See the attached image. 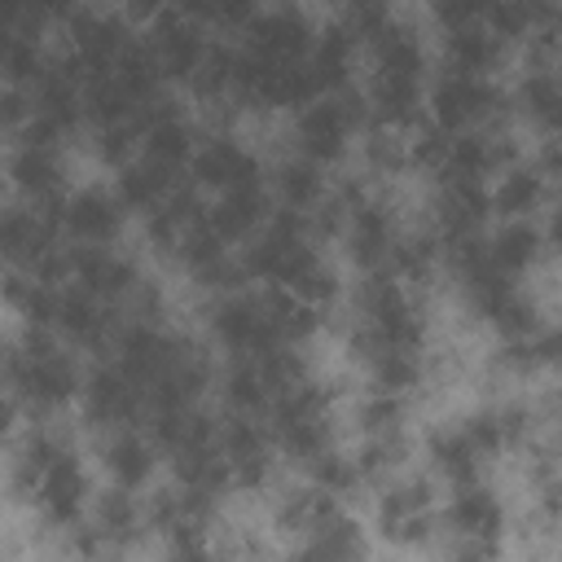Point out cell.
<instances>
[{"mask_svg": "<svg viewBox=\"0 0 562 562\" xmlns=\"http://www.w3.org/2000/svg\"><path fill=\"white\" fill-rule=\"evenodd\" d=\"M0 382L26 413H61L79 400L83 369L53 329H22V338H0Z\"/></svg>", "mask_w": 562, "mask_h": 562, "instance_id": "obj_1", "label": "cell"}, {"mask_svg": "<svg viewBox=\"0 0 562 562\" xmlns=\"http://www.w3.org/2000/svg\"><path fill=\"white\" fill-rule=\"evenodd\" d=\"M351 312L356 316H351V329H347V351H351L356 364L378 347L426 351V338H430L426 307H422L417 290H408L400 277L360 272V285L351 294Z\"/></svg>", "mask_w": 562, "mask_h": 562, "instance_id": "obj_2", "label": "cell"}, {"mask_svg": "<svg viewBox=\"0 0 562 562\" xmlns=\"http://www.w3.org/2000/svg\"><path fill=\"white\" fill-rule=\"evenodd\" d=\"M422 114L426 123H435L439 132H470V127H501L509 123V88L496 83V75H461V70H443L426 79V97H422Z\"/></svg>", "mask_w": 562, "mask_h": 562, "instance_id": "obj_3", "label": "cell"}, {"mask_svg": "<svg viewBox=\"0 0 562 562\" xmlns=\"http://www.w3.org/2000/svg\"><path fill=\"white\" fill-rule=\"evenodd\" d=\"M364 123H369V110H364V97L356 83L338 88V92H321L294 110V123H290L294 154L312 158L316 167H334L351 154Z\"/></svg>", "mask_w": 562, "mask_h": 562, "instance_id": "obj_4", "label": "cell"}, {"mask_svg": "<svg viewBox=\"0 0 562 562\" xmlns=\"http://www.w3.org/2000/svg\"><path fill=\"white\" fill-rule=\"evenodd\" d=\"M373 531L391 549H426L439 531V501L426 474H391L373 492Z\"/></svg>", "mask_w": 562, "mask_h": 562, "instance_id": "obj_5", "label": "cell"}, {"mask_svg": "<svg viewBox=\"0 0 562 562\" xmlns=\"http://www.w3.org/2000/svg\"><path fill=\"white\" fill-rule=\"evenodd\" d=\"M509 509L487 483H457L439 509V531H448V553L457 558H496Z\"/></svg>", "mask_w": 562, "mask_h": 562, "instance_id": "obj_6", "label": "cell"}, {"mask_svg": "<svg viewBox=\"0 0 562 562\" xmlns=\"http://www.w3.org/2000/svg\"><path fill=\"white\" fill-rule=\"evenodd\" d=\"M140 281H145L140 263L132 255H123L119 241L114 246H70V241H61V285H75V290H83V294H92L110 307H123L136 294Z\"/></svg>", "mask_w": 562, "mask_h": 562, "instance_id": "obj_7", "label": "cell"}, {"mask_svg": "<svg viewBox=\"0 0 562 562\" xmlns=\"http://www.w3.org/2000/svg\"><path fill=\"white\" fill-rule=\"evenodd\" d=\"M57 233L70 246H114L127 233V206L119 202L114 184H75L57 202Z\"/></svg>", "mask_w": 562, "mask_h": 562, "instance_id": "obj_8", "label": "cell"}, {"mask_svg": "<svg viewBox=\"0 0 562 562\" xmlns=\"http://www.w3.org/2000/svg\"><path fill=\"white\" fill-rule=\"evenodd\" d=\"M206 334L224 356H259L263 347H272V325H268V307L259 290H224L211 294L206 307Z\"/></svg>", "mask_w": 562, "mask_h": 562, "instance_id": "obj_9", "label": "cell"}, {"mask_svg": "<svg viewBox=\"0 0 562 562\" xmlns=\"http://www.w3.org/2000/svg\"><path fill=\"white\" fill-rule=\"evenodd\" d=\"M400 233H404L400 211H395L386 198L364 193V198L347 211L338 241H342V255L351 259V268H360V272H386Z\"/></svg>", "mask_w": 562, "mask_h": 562, "instance_id": "obj_10", "label": "cell"}, {"mask_svg": "<svg viewBox=\"0 0 562 562\" xmlns=\"http://www.w3.org/2000/svg\"><path fill=\"white\" fill-rule=\"evenodd\" d=\"M220 452L228 461L233 487H246V492L268 487L277 474V461H281L268 422L255 413H224L220 417Z\"/></svg>", "mask_w": 562, "mask_h": 562, "instance_id": "obj_11", "label": "cell"}, {"mask_svg": "<svg viewBox=\"0 0 562 562\" xmlns=\"http://www.w3.org/2000/svg\"><path fill=\"white\" fill-rule=\"evenodd\" d=\"M88 505H92V470H88L83 452L75 443H66L48 461V470L40 474L35 509H40V518L53 531H66V527H75V522L88 518Z\"/></svg>", "mask_w": 562, "mask_h": 562, "instance_id": "obj_12", "label": "cell"}, {"mask_svg": "<svg viewBox=\"0 0 562 562\" xmlns=\"http://www.w3.org/2000/svg\"><path fill=\"white\" fill-rule=\"evenodd\" d=\"M66 53L83 66V75L110 70L114 57L127 48V40L136 35L132 22L123 18V9H105V4H75L66 13Z\"/></svg>", "mask_w": 562, "mask_h": 562, "instance_id": "obj_13", "label": "cell"}, {"mask_svg": "<svg viewBox=\"0 0 562 562\" xmlns=\"http://www.w3.org/2000/svg\"><path fill=\"white\" fill-rule=\"evenodd\" d=\"M4 184L13 198L35 202V206H57L61 193L70 189V162L66 145H35V140H9L4 154Z\"/></svg>", "mask_w": 562, "mask_h": 562, "instance_id": "obj_14", "label": "cell"}, {"mask_svg": "<svg viewBox=\"0 0 562 562\" xmlns=\"http://www.w3.org/2000/svg\"><path fill=\"white\" fill-rule=\"evenodd\" d=\"M492 220L487 202V180L474 176H435V198H430V233L439 241H465L483 237Z\"/></svg>", "mask_w": 562, "mask_h": 562, "instance_id": "obj_15", "label": "cell"}, {"mask_svg": "<svg viewBox=\"0 0 562 562\" xmlns=\"http://www.w3.org/2000/svg\"><path fill=\"white\" fill-rule=\"evenodd\" d=\"M79 413L88 426L97 430H114V426H132L145 413V386L136 378H127L114 360L92 364L79 382Z\"/></svg>", "mask_w": 562, "mask_h": 562, "instance_id": "obj_16", "label": "cell"}, {"mask_svg": "<svg viewBox=\"0 0 562 562\" xmlns=\"http://www.w3.org/2000/svg\"><path fill=\"white\" fill-rule=\"evenodd\" d=\"M184 171L202 193H224L237 184H259L263 158L246 140H237L228 132H211V136H198V149H193Z\"/></svg>", "mask_w": 562, "mask_h": 562, "instance_id": "obj_17", "label": "cell"}, {"mask_svg": "<svg viewBox=\"0 0 562 562\" xmlns=\"http://www.w3.org/2000/svg\"><path fill=\"white\" fill-rule=\"evenodd\" d=\"M316 40V22L299 4H263L241 31V48L263 61H303Z\"/></svg>", "mask_w": 562, "mask_h": 562, "instance_id": "obj_18", "label": "cell"}, {"mask_svg": "<svg viewBox=\"0 0 562 562\" xmlns=\"http://www.w3.org/2000/svg\"><path fill=\"white\" fill-rule=\"evenodd\" d=\"M145 26H149L145 31V44H149L162 79L167 83H189V75L198 70V61H202V53L211 44L206 26L193 13H184V9H167V13H158Z\"/></svg>", "mask_w": 562, "mask_h": 562, "instance_id": "obj_19", "label": "cell"}, {"mask_svg": "<svg viewBox=\"0 0 562 562\" xmlns=\"http://www.w3.org/2000/svg\"><path fill=\"white\" fill-rule=\"evenodd\" d=\"M53 334L70 347V351H88V356H105L114 334H119V316L110 303L61 285L57 290V312H53Z\"/></svg>", "mask_w": 562, "mask_h": 562, "instance_id": "obj_20", "label": "cell"}, {"mask_svg": "<svg viewBox=\"0 0 562 562\" xmlns=\"http://www.w3.org/2000/svg\"><path fill=\"white\" fill-rule=\"evenodd\" d=\"M487 202L496 220H540L553 202V176L531 154H522L501 167L496 180H487Z\"/></svg>", "mask_w": 562, "mask_h": 562, "instance_id": "obj_21", "label": "cell"}, {"mask_svg": "<svg viewBox=\"0 0 562 562\" xmlns=\"http://www.w3.org/2000/svg\"><path fill=\"white\" fill-rule=\"evenodd\" d=\"M158 443L149 430H140V422L132 426H114V430H101V443H97V465L110 483L119 487H132V492H145L158 474Z\"/></svg>", "mask_w": 562, "mask_h": 562, "instance_id": "obj_22", "label": "cell"}, {"mask_svg": "<svg viewBox=\"0 0 562 562\" xmlns=\"http://www.w3.org/2000/svg\"><path fill=\"white\" fill-rule=\"evenodd\" d=\"M136 123H140V154L145 158H154V162H162L171 171L189 167V158L198 149V136H202L198 123L189 119V110H180L176 101L158 97L154 105H145L136 114Z\"/></svg>", "mask_w": 562, "mask_h": 562, "instance_id": "obj_23", "label": "cell"}, {"mask_svg": "<svg viewBox=\"0 0 562 562\" xmlns=\"http://www.w3.org/2000/svg\"><path fill=\"white\" fill-rule=\"evenodd\" d=\"M553 250V233L540 220H501L492 233H483V255L505 272V277H527L536 272Z\"/></svg>", "mask_w": 562, "mask_h": 562, "instance_id": "obj_24", "label": "cell"}, {"mask_svg": "<svg viewBox=\"0 0 562 562\" xmlns=\"http://www.w3.org/2000/svg\"><path fill=\"white\" fill-rule=\"evenodd\" d=\"M509 114L518 123H527L540 140L558 136V119H562V83L553 61H527V70L518 75V83L509 88Z\"/></svg>", "mask_w": 562, "mask_h": 562, "instance_id": "obj_25", "label": "cell"}, {"mask_svg": "<svg viewBox=\"0 0 562 562\" xmlns=\"http://www.w3.org/2000/svg\"><path fill=\"white\" fill-rule=\"evenodd\" d=\"M202 215H206V224H211L228 246H241V241H250V237L268 224V215H272V193H268L263 180H259V184H237V189L211 193V206H206Z\"/></svg>", "mask_w": 562, "mask_h": 562, "instance_id": "obj_26", "label": "cell"}, {"mask_svg": "<svg viewBox=\"0 0 562 562\" xmlns=\"http://www.w3.org/2000/svg\"><path fill=\"white\" fill-rule=\"evenodd\" d=\"M360 40L347 22H325L316 26V40L303 57L307 75L316 79V92H338V88H351V75H356V61H360Z\"/></svg>", "mask_w": 562, "mask_h": 562, "instance_id": "obj_27", "label": "cell"}, {"mask_svg": "<svg viewBox=\"0 0 562 562\" xmlns=\"http://www.w3.org/2000/svg\"><path fill=\"white\" fill-rule=\"evenodd\" d=\"M202 189L189 180V184H176L154 211H145L140 215V237H145V246L158 255V259H167L171 263V255H176V246H180V237L189 233V224L202 215Z\"/></svg>", "mask_w": 562, "mask_h": 562, "instance_id": "obj_28", "label": "cell"}, {"mask_svg": "<svg viewBox=\"0 0 562 562\" xmlns=\"http://www.w3.org/2000/svg\"><path fill=\"white\" fill-rule=\"evenodd\" d=\"M70 439L57 430V426H35L31 435L18 439L9 465H4V496L13 505H35V487H40V474L48 470V461L66 448Z\"/></svg>", "mask_w": 562, "mask_h": 562, "instance_id": "obj_29", "label": "cell"}, {"mask_svg": "<svg viewBox=\"0 0 562 562\" xmlns=\"http://www.w3.org/2000/svg\"><path fill=\"white\" fill-rule=\"evenodd\" d=\"M88 522H92V531L101 536L105 553H110V549H132V544L145 536V505H140V496H136L132 487L110 483V487L92 492Z\"/></svg>", "mask_w": 562, "mask_h": 562, "instance_id": "obj_30", "label": "cell"}, {"mask_svg": "<svg viewBox=\"0 0 562 562\" xmlns=\"http://www.w3.org/2000/svg\"><path fill=\"white\" fill-rule=\"evenodd\" d=\"M57 281L31 268H0V307H9L26 329H53L57 312Z\"/></svg>", "mask_w": 562, "mask_h": 562, "instance_id": "obj_31", "label": "cell"}, {"mask_svg": "<svg viewBox=\"0 0 562 562\" xmlns=\"http://www.w3.org/2000/svg\"><path fill=\"white\" fill-rule=\"evenodd\" d=\"M422 452H426L430 474L443 479L448 487H457V483H474V479L483 474V457L474 452V443L465 439V430H461L457 417L430 426L426 439H422Z\"/></svg>", "mask_w": 562, "mask_h": 562, "instance_id": "obj_32", "label": "cell"}, {"mask_svg": "<svg viewBox=\"0 0 562 562\" xmlns=\"http://www.w3.org/2000/svg\"><path fill=\"white\" fill-rule=\"evenodd\" d=\"M509 48L483 26H457V31H439V66L443 70H461V75H496L505 66Z\"/></svg>", "mask_w": 562, "mask_h": 562, "instance_id": "obj_33", "label": "cell"}, {"mask_svg": "<svg viewBox=\"0 0 562 562\" xmlns=\"http://www.w3.org/2000/svg\"><path fill=\"white\" fill-rule=\"evenodd\" d=\"M263 184H268V193H272V206L299 211V215H307V211L329 193L325 167H316V162L303 158V154H290V158H281L272 171H263Z\"/></svg>", "mask_w": 562, "mask_h": 562, "instance_id": "obj_34", "label": "cell"}, {"mask_svg": "<svg viewBox=\"0 0 562 562\" xmlns=\"http://www.w3.org/2000/svg\"><path fill=\"white\" fill-rule=\"evenodd\" d=\"M211 386H215L224 413H255V417H263L268 404H272V386H268V378H263L255 356H224V369L211 378Z\"/></svg>", "mask_w": 562, "mask_h": 562, "instance_id": "obj_35", "label": "cell"}, {"mask_svg": "<svg viewBox=\"0 0 562 562\" xmlns=\"http://www.w3.org/2000/svg\"><path fill=\"white\" fill-rule=\"evenodd\" d=\"M176 184H180V171H171V167H162V162H154L145 154H136L123 167H114V193L127 206V215L154 211Z\"/></svg>", "mask_w": 562, "mask_h": 562, "instance_id": "obj_36", "label": "cell"}, {"mask_svg": "<svg viewBox=\"0 0 562 562\" xmlns=\"http://www.w3.org/2000/svg\"><path fill=\"white\" fill-rule=\"evenodd\" d=\"M338 505H342V501L329 496L325 487H316L312 479H307V483H290V487H281L277 501H272V527H277L281 536L303 540V536H307L321 518H329Z\"/></svg>", "mask_w": 562, "mask_h": 562, "instance_id": "obj_37", "label": "cell"}, {"mask_svg": "<svg viewBox=\"0 0 562 562\" xmlns=\"http://www.w3.org/2000/svg\"><path fill=\"white\" fill-rule=\"evenodd\" d=\"M299 553H303V558H325V562H351V558H364V553H369V536H364V527L338 505L329 518H321V522L299 540Z\"/></svg>", "mask_w": 562, "mask_h": 562, "instance_id": "obj_38", "label": "cell"}, {"mask_svg": "<svg viewBox=\"0 0 562 562\" xmlns=\"http://www.w3.org/2000/svg\"><path fill=\"white\" fill-rule=\"evenodd\" d=\"M263 294V307H268V325H272V338L277 342H290V347H307L321 325H325V312H316L312 303L294 299L290 290L281 285H259Z\"/></svg>", "mask_w": 562, "mask_h": 562, "instance_id": "obj_39", "label": "cell"}, {"mask_svg": "<svg viewBox=\"0 0 562 562\" xmlns=\"http://www.w3.org/2000/svg\"><path fill=\"white\" fill-rule=\"evenodd\" d=\"M369 391H391V395H413L426 382V351L408 347H378L360 360Z\"/></svg>", "mask_w": 562, "mask_h": 562, "instance_id": "obj_40", "label": "cell"}, {"mask_svg": "<svg viewBox=\"0 0 562 562\" xmlns=\"http://www.w3.org/2000/svg\"><path fill=\"white\" fill-rule=\"evenodd\" d=\"M110 75L123 83V92L145 110V105H154L158 97H167V79H162V70H158V61H154V53H149V44H145V35H132L127 40V48L114 57V66H110Z\"/></svg>", "mask_w": 562, "mask_h": 562, "instance_id": "obj_41", "label": "cell"}, {"mask_svg": "<svg viewBox=\"0 0 562 562\" xmlns=\"http://www.w3.org/2000/svg\"><path fill=\"white\" fill-rule=\"evenodd\" d=\"M233 66H237V48L211 40L184 88L193 92L198 105H233Z\"/></svg>", "mask_w": 562, "mask_h": 562, "instance_id": "obj_42", "label": "cell"}, {"mask_svg": "<svg viewBox=\"0 0 562 562\" xmlns=\"http://www.w3.org/2000/svg\"><path fill=\"white\" fill-rule=\"evenodd\" d=\"M558 364V334L553 325L527 334V338H501V351H496V369H505L509 378H536V373H549Z\"/></svg>", "mask_w": 562, "mask_h": 562, "instance_id": "obj_43", "label": "cell"}, {"mask_svg": "<svg viewBox=\"0 0 562 562\" xmlns=\"http://www.w3.org/2000/svg\"><path fill=\"white\" fill-rule=\"evenodd\" d=\"M281 290H290L294 299L312 303L316 312H329L334 303H342V272H338L321 250H312V255L299 263V272H294Z\"/></svg>", "mask_w": 562, "mask_h": 562, "instance_id": "obj_44", "label": "cell"}, {"mask_svg": "<svg viewBox=\"0 0 562 562\" xmlns=\"http://www.w3.org/2000/svg\"><path fill=\"white\" fill-rule=\"evenodd\" d=\"M408 452H413L408 435H369V439H360V448L351 457L360 465L364 487H378L382 479H391V474H400L408 465Z\"/></svg>", "mask_w": 562, "mask_h": 562, "instance_id": "obj_45", "label": "cell"}, {"mask_svg": "<svg viewBox=\"0 0 562 562\" xmlns=\"http://www.w3.org/2000/svg\"><path fill=\"white\" fill-rule=\"evenodd\" d=\"M356 145H360V158H364L369 176L391 180V176L408 171V158H404V132L382 127V123H364L360 136H356Z\"/></svg>", "mask_w": 562, "mask_h": 562, "instance_id": "obj_46", "label": "cell"}, {"mask_svg": "<svg viewBox=\"0 0 562 562\" xmlns=\"http://www.w3.org/2000/svg\"><path fill=\"white\" fill-rule=\"evenodd\" d=\"M356 430H360V439H369V435H408V395L369 391L356 404Z\"/></svg>", "mask_w": 562, "mask_h": 562, "instance_id": "obj_47", "label": "cell"}, {"mask_svg": "<svg viewBox=\"0 0 562 562\" xmlns=\"http://www.w3.org/2000/svg\"><path fill=\"white\" fill-rule=\"evenodd\" d=\"M88 149L101 167H123L127 158L140 154V123L127 119V123H101V127H88Z\"/></svg>", "mask_w": 562, "mask_h": 562, "instance_id": "obj_48", "label": "cell"}, {"mask_svg": "<svg viewBox=\"0 0 562 562\" xmlns=\"http://www.w3.org/2000/svg\"><path fill=\"white\" fill-rule=\"evenodd\" d=\"M176 9L193 13L206 31H211V26H215V31H246L250 18L263 9V0H180Z\"/></svg>", "mask_w": 562, "mask_h": 562, "instance_id": "obj_49", "label": "cell"}, {"mask_svg": "<svg viewBox=\"0 0 562 562\" xmlns=\"http://www.w3.org/2000/svg\"><path fill=\"white\" fill-rule=\"evenodd\" d=\"M457 422H461L465 439L474 443V452H479L483 461H496V457H505V443H501V426H496V408H492V404H479V408L461 413Z\"/></svg>", "mask_w": 562, "mask_h": 562, "instance_id": "obj_50", "label": "cell"}, {"mask_svg": "<svg viewBox=\"0 0 562 562\" xmlns=\"http://www.w3.org/2000/svg\"><path fill=\"white\" fill-rule=\"evenodd\" d=\"M492 9V0H426V13L439 31H457V26H474L483 22Z\"/></svg>", "mask_w": 562, "mask_h": 562, "instance_id": "obj_51", "label": "cell"}, {"mask_svg": "<svg viewBox=\"0 0 562 562\" xmlns=\"http://www.w3.org/2000/svg\"><path fill=\"white\" fill-rule=\"evenodd\" d=\"M0 22H9V26L22 31V35H35V40H40V31H44V22H40V13H35V0H0Z\"/></svg>", "mask_w": 562, "mask_h": 562, "instance_id": "obj_52", "label": "cell"}, {"mask_svg": "<svg viewBox=\"0 0 562 562\" xmlns=\"http://www.w3.org/2000/svg\"><path fill=\"white\" fill-rule=\"evenodd\" d=\"M18 422H22V400L0 382V448L18 435Z\"/></svg>", "mask_w": 562, "mask_h": 562, "instance_id": "obj_53", "label": "cell"}, {"mask_svg": "<svg viewBox=\"0 0 562 562\" xmlns=\"http://www.w3.org/2000/svg\"><path fill=\"white\" fill-rule=\"evenodd\" d=\"M180 0H123L119 9H123V18L127 22H154L158 13H167V9H176Z\"/></svg>", "mask_w": 562, "mask_h": 562, "instance_id": "obj_54", "label": "cell"}, {"mask_svg": "<svg viewBox=\"0 0 562 562\" xmlns=\"http://www.w3.org/2000/svg\"><path fill=\"white\" fill-rule=\"evenodd\" d=\"M13 40H18V31H13L9 22H0V57L9 53V44H13Z\"/></svg>", "mask_w": 562, "mask_h": 562, "instance_id": "obj_55", "label": "cell"}, {"mask_svg": "<svg viewBox=\"0 0 562 562\" xmlns=\"http://www.w3.org/2000/svg\"><path fill=\"white\" fill-rule=\"evenodd\" d=\"M75 4H88V0H75Z\"/></svg>", "mask_w": 562, "mask_h": 562, "instance_id": "obj_56", "label": "cell"}, {"mask_svg": "<svg viewBox=\"0 0 562 562\" xmlns=\"http://www.w3.org/2000/svg\"><path fill=\"white\" fill-rule=\"evenodd\" d=\"M0 88H4V79H0Z\"/></svg>", "mask_w": 562, "mask_h": 562, "instance_id": "obj_57", "label": "cell"}]
</instances>
